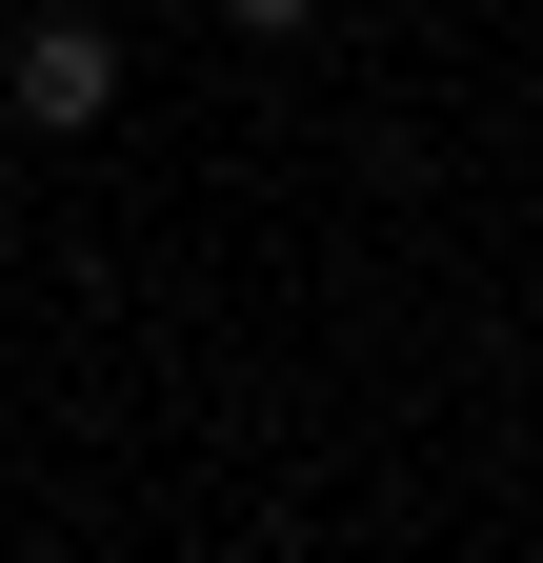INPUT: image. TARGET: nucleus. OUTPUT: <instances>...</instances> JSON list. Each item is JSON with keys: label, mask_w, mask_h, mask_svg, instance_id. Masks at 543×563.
Masks as SVG:
<instances>
[{"label": "nucleus", "mask_w": 543, "mask_h": 563, "mask_svg": "<svg viewBox=\"0 0 543 563\" xmlns=\"http://www.w3.org/2000/svg\"><path fill=\"white\" fill-rule=\"evenodd\" d=\"M222 21H242V41H302V21H322V0H222Z\"/></svg>", "instance_id": "f03ea898"}, {"label": "nucleus", "mask_w": 543, "mask_h": 563, "mask_svg": "<svg viewBox=\"0 0 543 563\" xmlns=\"http://www.w3.org/2000/svg\"><path fill=\"white\" fill-rule=\"evenodd\" d=\"M0 101H21V121H60V141H81V121L121 101V41H101V21H41V41H0Z\"/></svg>", "instance_id": "f257e3e1"}]
</instances>
